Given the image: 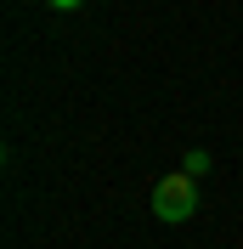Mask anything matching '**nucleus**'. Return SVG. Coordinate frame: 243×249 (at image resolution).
Listing matches in <instances>:
<instances>
[{
  "mask_svg": "<svg viewBox=\"0 0 243 249\" xmlns=\"http://www.w3.org/2000/svg\"><path fill=\"white\" fill-rule=\"evenodd\" d=\"M51 6H62V12H68V6H79V0H51Z\"/></svg>",
  "mask_w": 243,
  "mask_h": 249,
  "instance_id": "obj_3",
  "label": "nucleus"
},
{
  "mask_svg": "<svg viewBox=\"0 0 243 249\" xmlns=\"http://www.w3.org/2000/svg\"><path fill=\"white\" fill-rule=\"evenodd\" d=\"M181 170H187V176H204V170H209V153H198V147H192V153L181 159Z\"/></svg>",
  "mask_w": 243,
  "mask_h": 249,
  "instance_id": "obj_2",
  "label": "nucleus"
},
{
  "mask_svg": "<svg viewBox=\"0 0 243 249\" xmlns=\"http://www.w3.org/2000/svg\"><path fill=\"white\" fill-rule=\"evenodd\" d=\"M192 210H198V187H192L187 170H170L164 181L153 187V215L158 221H187Z\"/></svg>",
  "mask_w": 243,
  "mask_h": 249,
  "instance_id": "obj_1",
  "label": "nucleus"
}]
</instances>
